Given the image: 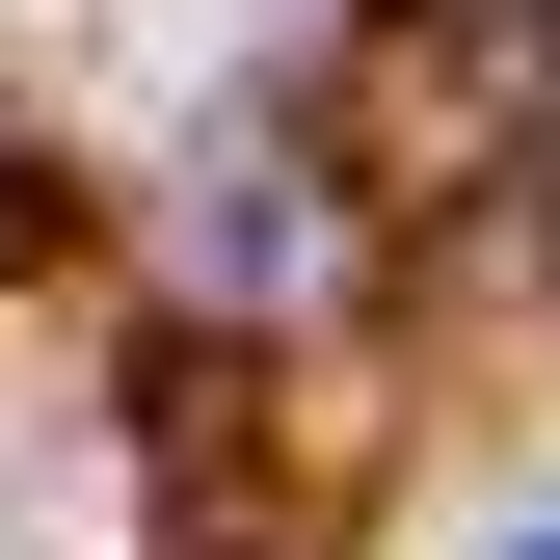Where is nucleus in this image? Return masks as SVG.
I'll use <instances>...</instances> for the list:
<instances>
[{
    "label": "nucleus",
    "mask_w": 560,
    "mask_h": 560,
    "mask_svg": "<svg viewBox=\"0 0 560 560\" xmlns=\"http://www.w3.org/2000/svg\"><path fill=\"white\" fill-rule=\"evenodd\" d=\"M534 560H560V534H534Z\"/></svg>",
    "instance_id": "obj_1"
}]
</instances>
